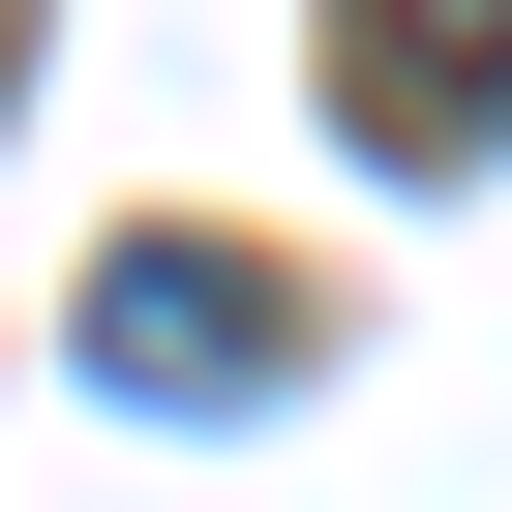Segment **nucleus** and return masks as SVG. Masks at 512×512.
Segmentation results:
<instances>
[{"instance_id":"nucleus-1","label":"nucleus","mask_w":512,"mask_h":512,"mask_svg":"<svg viewBox=\"0 0 512 512\" xmlns=\"http://www.w3.org/2000/svg\"><path fill=\"white\" fill-rule=\"evenodd\" d=\"M91 362H121V392H181V422H241V392L302 362V302L241 272V241H121V272H91Z\"/></svg>"},{"instance_id":"nucleus-2","label":"nucleus","mask_w":512,"mask_h":512,"mask_svg":"<svg viewBox=\"0 0 512 512\" xmlns=\"http://www.w3.org/2000/svg\"><path fill=\"white\" fill-rule=\"evenodd\" d=\"M332 61H362V151H482L512 121V0H332Z\"/></svg>"}]
</instances>
